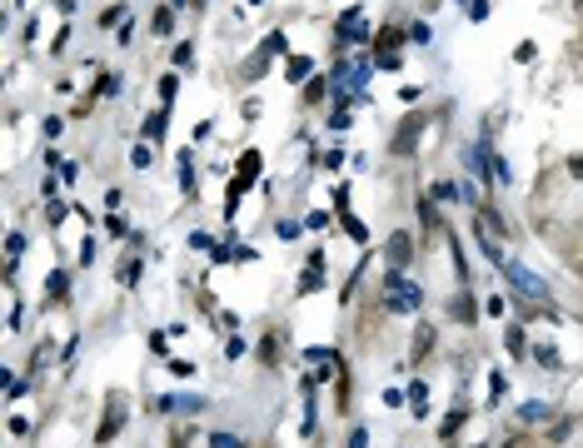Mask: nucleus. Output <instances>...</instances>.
Wrapping results in <instances>:
<instances>
[{"label":"nucleus","mask_w":583,"mask_h":448,"mask_svg":"<svg viewBox=\"0 0 583 448\" xmlns=\"http://www.w3.org/2000/svg\"><path fill=\"white\" fill-rule=\"evenodd\" d=\"M209 448H244L235 433H215V438H209Z\"/></svg>","instance_id":"nucleus-24"},{"label":"nucleus","mask_w":583,"mask_h":448,"mask_svg":"<svg viewBox=\"0 0 583 448\" xmlns=\"http://www.w3.org/2000/svg\"><path fill=\"white\" fill-rule=\"evenodd\" d=\"M339 35H344V40H369V30H364V20H359V11L339 15Z\"/></svg>","instance_id":"nucleus-9"},{"label":"nucleus","mask_w":583,"mask_h":448,"mask_svg":"<svg viewBox=\"0 0 583 448\" xmlns=\"http://www.w3.org/2000/svg\"><path fill=\"white\" fill-rule=\"evenodd\" d=\"M145 135H150V140H160V135H165V110H160V115H150V120H145Z\"/></svg>","instance_id":"nucleus-20"},{"label":"nucleus","mask_w":583,"mask_h":448,"mask_svg":"<svg viewBox=\"0 0 583 448\" xmlns=\"http://www.w3.org/2000/svg\"><path fill=\"white\" fill-rule=\"evenodd\" d=\"M309 70H314L309 55H289V65H284V75H289L294 85H309Z\"/></svg>","instance_id":"nucleus-8"},{"label":"nucleus","mask_w":583,"mask_h":448,"mask_svg":"<svg viewBox=\"0 0 583 448\" xmlns=\"http://www.w3.org/2000/svg\"><path fill=\"white\" fill-rule=\"evenodd\" d=\"M259 359H280V339H275V334H264V339H259Z\"/></svg>","instance_id":"nucleus-16"},{"label":"nucleus","mask_w":583,"mask_h":448,"mask_svg":"<svg viewBox=\"0 0 583 448\" xmlns=\"http://www.w3.org/2000/svg\"><path fill=\"white\" fill-rule=\"evenodd\" d=\"M409 404H414V414H424V404H429V388L414 383V388H409Z\"/></svg>","instance_id":"nucleus-19"},{"label":"nucleus","mask_w":583,"mask_h":448,"mask_svg":"<svg viewBox=\"0 0 583 448\" xmlns=\"http://www.w3.org/2000/svg\"><path fill=\"white\" fill-rule=\"evenodd\" d=\"M499 269H504V279H509V289H513V294H523V299H539V304L549 299V284H544V279H539L534 269H523V264H513V259H504Z\"/></svg>","instance_id":"nucleus-1"},{"label":"nucleus","mask_w":583,"mask_h":448,"mask_svg":"<svg viewBox=\"0 0 583 448\" xmlns=\"http://www.w3.org/2000/svg\"><path fill=\"white\" fill-rule=\"evenodd\" d=\"M339 224H344V235H349L354 244H364V239H369V230H364V219H354V214H344Z\"/></svg>","instance_id":"nucleus-11"},{"label":"nucleus","mask_w":583,"mask_h":448,"mask_svg":"<svg viewBox=\"0 0 583 448\" xmlns=\"http://www.w3.org/2000/svg\"><path fill=\"white\" fill-rule=\"evenodd\" d=\"M473 314H479V309H473V299L459 294V299H454V319H473Z\"/></svg>","instance_id":"nucleus-17"},{"label":"nucleus","mask_w":583,"mask_h":448,"mask_svg":"<svg viewBox=\"0 0 583 448\" xmlns=\"http://www.w3.org/2000/svg\"><path fill=\"white\" fill-rule=\"evenodd\" d=\"M65 284H70L65 269H55V274H50V299H60V294H65Z\"/></svg>","instance_id":"nucleus-21"},{"label":"nucleus","mask_w":583,"mask_h":448,"mask_svg":"<svg viewBox=\"0 0 583 448\" xmlns=\"http://www.w3.org/2000/svg\"><path fill=\"white\" fill-rule=\"evenodd\" d=\"M150 159H155L150 145H135V150H130V164H135V170H150Z\"/></svg>","instance_id":"nucleus-15"},{"label":"nucleus","mask_w":583,"mask_h":448,"mask_svg":"<svg viewBox=\"0 0 583 448\" xmlns=\"http://www.w3.org/2000/svg\"><path fill=\"white\" fill-rule=\"evenodd\" d=\"M120 20H125V11H120V6H115V11H105V15H100V25H105V30H115Z\"/></svg>","instance_id":"nucleus-25"},{"label":"nucleus","mask_w":583,"mask_h":448,"mask_svg":"<svg viewBox=\"0 0 583 448\" xmlns=\"http://www.w3.org/2000/svg\"><path fill=\"white\" fill-rule=\"evenodd\" d=\"M170 6H185V0H170Z\"/></svg>","instance_id":"nucleus-31"},{"label":"nucleus","mask_w":583,"mask_h":448,"mask_svg":"<svg viewBox=\"0 0 583 448\" xmlns=\"http://www.w3.org/2000/svg\"><path fill=\"white\" fill-rule=\"evenodd\" d=\"M424 125H429V115H424V110H414V115L394 130V154H414V140L424 135Z\"/></svg>","instance_id":"nucleus-4"},{"label":"nucleus","mask_w":583,"mask_h":448,"mask_svg":"<svg viewBox=\"0 0 583 448\" xmlns=\"http://www.w3.org/2000/svg\"><path fill=\"white\" fill-rule=\"evenodd\" d=\"M518 419H549V409H544V404H523Z\"/></svg>","instance_id":"nucleus-26"},{"label":"nucleus","mask_w":583,"mask_h":448,"mask_svg":"<svg viewBox=\"0 0 583 448\" xmlns=\"http://www.w3.org/2000/svg\"><path fill=\"white\" fill-rule=\"evenodd\" d=\"M275 55H284V35H280V30H275L270 40H264V45H259V50L249 55V65L240 70V80H259L264 70H270V60H275Z\"/></svg>","instance_id":"nucleus-3"},{"label":"nucleus","mask_w":583,"mask_h":448,"mask_svg":"<svg viewBox=\"0 0 583 448\" xmlns=\"http://www.w3.org/2000/svg\"><path fill=\"white\" fill-rule=\"evenodd\" d=\"M429 344H434V329H429V324H419V339H414V359H424V354H429Z\"/></svg>","instance_id":"nucleus-14"},{"label":"nucleus","mask_w":583,"mask_h":448,"mask_svg":"<svg viewBox=\"0 0 583 448\" xmlns=\"http://www.w3.org/2000/svg\"><path fill=\"white\" fill-rule=\"evenodd\" d=\"M309 289H325V259L320 254H314L304 264V274H299V294H309Z\"/></svg>","instance_id":"nucleus-7"},{"label":"nucleus","mask_w":583,"mask_h":448,"mask_svg":"<svg viewBox=\"0 0 583 448\" xmlns=\"http://www.w3.org/2000/svg\"><path fill=\"white\" fill-rule=\"evenodd\" d=\"M320 95H325V80H309V85H304V100H309V105L320 100Z\"/></svg>","instance_id":"nucleus-28"},{"label":"nucleus","mask_w":583,"mask_h":448,"mask_svg":"<svg viewBox=\"0 0 583 448\" xmlns=\"http://www.w3.org/2000/svg\"><path fill=\"white\" fill-rule=\"evenodd\" d=\"M568 175H573V180H583V154H573V159H568Z\"/></svg>","instance_id":"nucleus-29"},{"label":"nucleus","mask_w":583,"mask_h":448,"mask_svg":"<svg viewBox=\"0 0 583 448\" xmlns=\"http://www.w3.org/2000/svg\"><path fill=\"white\" fill-rule=\"evenodd\" d=\"M120 423H125V399H110V409H105V423H100V443H110L115 433H120Z\"/></svg>","instance_id":"nucleus-6"},{"label":"nucleus","mask_w":583,"mask_h":448,"mask_svg":"<svg viewBox=\"0 0 583 448\" xmlns=\"http://www.w3.org/2000/svg\"><path fill=\"white\" fill-rule=\"evenodd\" d=\"M364 443H369V433H364V428H354V433H349V448H364Z\"/></svg>","instance_id":"nucleus-30"},{"label":"nucleus","mask_w":583,"mask_h":448,"mask_svg":"<svg viewBox=\"0 0 583 448\" xmlns=\"http://www.w3.org/2000/svg\"><path fill=\"white\" fill-rule=\"evenodd\" d=\"M504 349H509L513 359H523V349H528V344H523V329H518V324H509V334H504Z\"/></svg>","instance_id":"nucleus-10"},{"label":"nucleus","mask_w":583,"mask_h":448,"mask_svg":"<svg viewBox=\"0 0 583 448\" xmlns=\"http://www.w3.org/2000/svg\"><path fill=\"white\" fill-rule=\"evenodd\" d=\"M105 230H110V235H115V239H125V235H130V224H125V219H120V214H115V209H110V219H105Z\"/></svg>","instance_id":"nucleus-18"},{"label":"nucleus","mask_w":583,"mask_h":448,"mask_svg":"<svg viewBox=\"0 0 583 448\" xmlns=\"http://www.w3.org/2000/svg\"><path fill=\"white\" fill-rule=\"evenodd\" d=\"M244 354V339H240V334H230V344H225V359H240Z\"/></svg>","instance_id":"nucleus-27"},{"label":"nucleus","mask_w":583,"mask_h":448,"mask_svg":"<svg viewBox=\"0 0 583 448\" xmlns=\"http://www.w3.org/2000/svg\"><path fill=\"white\" fill-rule=\"evenodd\" d=\"M190 60H195V45L180 40V45H175V65H190Z\"/></svg>","instance_id":"nucleus-22"},{"label":"nucleus","mask_w":583,"mask_h":448,"mask_svg":"<svg viewBox=\"0 0 583 448\" xmlns=\"http://www.w3.org/2000/svg\"><path fill=\"white\" fill-rule=\"evenodd\" d=\"M464 419H469V409H464V404H459V409H454V414H449V419H444V428H439V433H444V438H454V433H459V428H464Z\"/></svg>","instance_id":"nucleus-12"},{"label":"nucleus","mask_w":583,"mask_h":448,"mask_svg":"<svg viewBox=\"0 0 583 448\" xmlns=\"http://www.w3.org/2000/svg\"><path fill=\"white\" fill-rule=\"evenodd\" d=\"M409 254H414V239H409L404 230H394V235H389V244H384L389 274H404V269H409Z\"/></svg>","instance_id":"nucleus-5"},{"label":"nucleus","mask_w":583,"mask_h":448,"mask_svg":"<svg viewBox=\"0 0 583 448\" xmlns=\"http://www.w3.org/2000/svg\"><path fill=\"white\" fill-rule=\"evenodd\" d=\"M120 284H140V259H130V264L120 269Z\"/></svg>","instance_id":"nucleus-23"},{"label":"nucleus","mask_w":583,"mask_h":448,"mask_svg":"<svg viewBox=\"0 0 583 448\" xmlns=\"http://www.w3.org/2000/svg\"><path fill=\"white\" fill-rule=\"evenodd\" d=\"M419 304H424V289L414 284V279L389 274V309L394 314H419Z\"/></svg>","instance_id":"nucleus-2"},{"label":"nucleus","mask_w":583,"mask_h":448,"mask_svg":"<svg viewBox=\"0 0 583 448\" xmlns=\"http://www.w3.org/2000/svg\"><path fill=\"white\" fill-rule=\"evenodd\" d=\"M150 25H155V35H170V30H175V15H170V6H160V11H155V20H150Z\"/></svg>","instance_id":"nucleus-13"}]
</instances>
